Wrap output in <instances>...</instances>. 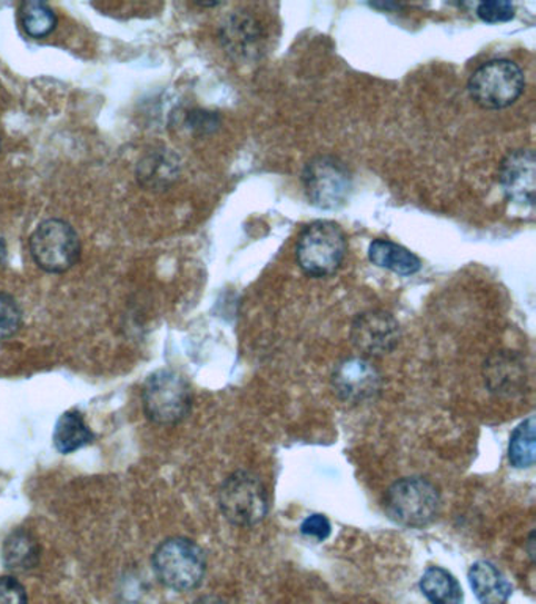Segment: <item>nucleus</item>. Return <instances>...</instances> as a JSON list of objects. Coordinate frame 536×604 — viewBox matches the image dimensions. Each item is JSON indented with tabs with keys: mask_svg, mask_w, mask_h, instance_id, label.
Here are the masks:
<instances>
[{
	"mask_svg": "<svg viewBox=\"0 0 536 604\" xmlns=\"http://www.w3.org/2000/svg\"><path fill=\"white\" fill-rule=\"evenodd\" d=\"M391 522L410 529L429 526L440 512V495L427 478L405 477L395 482L384 497Z\"/></svg>",
	"mask_w": 536,
	"mask_h": 604,
	"instance_id": "obj_1",
	"label": "nucleus"
},
{
	"mask_svg": "<svg viewBox=\"0 0 536 604\" xmlns=\"http://www.w3.org/2000/svg\"><path fill=\"white\" fill-rule=\"evenodd\" d=\"M153 570L166 587L189 592L199 587L204 581L207 556L204 549L189 538H167L155 551Z\"/></svg>",
	"mask_w": 536,
	"mask_h": 604,
	"instance_id": "obj_2",
	"label": "nucleus"
},
{
	"mask_svg": "<svg viewBox=\"0 0 536 604\" xmlns=\"http://www.w3.org/2000/svg\"><path fill=\"white\" fill-rule=\"evenodd\" d=\"M346 238L344 230L330 220H317L304 229L296 246L300 269L311 277H328L344 264Z\"/></svg>",
	"mask_w": 536,
	"mask_h": 604,
	"instance_id": "obj_3",
	"label": "nucleus"
},
{
	"mask_svg": "<svg viewBox=\"0 0 536 604\" xmlns=\"http://www.w3.org/2000/svg\"><path fill=\"white\" fill-rule=\"evenodd\" d=\"M219 505L227 522L234 526H257L269 513L268 489L260 477L237 471L220 486Z\"/></svg>",
	"mask_w": 536,
	"mask_h": 604,
	"instance_id": "obj_4",
	"label": "nucleus"
},
{
	"mask_svg": "<svg viewBox=\"0 0 536 604\" xmlns=\"http://www.w3.org/2000/svg\"><path fill=\"white\" fill-rule=\"evenodd\" d=\"M142 400L148 419L158 425H175L191 413L192 390L181 375L159 370L148 376Z\"/></svg>",
	"mask_w": 536,
	"mask_h": 604,
	"instance_id": "obj_5",
	"label": "nucleus"
},
{
	"mask_svg": "<svg viewBox=\"0 0 536 604\" xmlns=\"http://www.w3.org/2000/svg\"><path fill=\"white\" fill-rule=\"evenodd\" d=\"M523 71L507 59L482 65L469 79V93L483 109H505L515 105L524 92Z\"/></svg>",
	"mask_w": 536,
	"mask_h": 604,
	"instance_id": "obj_6",
	"label": "nucleus"
},
{
	"mask_svg": "<svg viewBox=\"0 0 536 604\" xmlns=\"http://www.w3.org/2000/svg\"><path fill=\"white\" fill-rule=\"evenodd\" d=\"M30 256L46 273L62 275L78 264L81 241L70 224L48 219L33 231L29 241Z\"/></svg>",
	"mask_w": 536,
	"mask_h": 604,
	"instance_id": "obj_7",
	"label": "nucleus"
},
{
	"mask_svg": "<svg viewBox=\"0 0 536 604\" xmlns=\"http://www.w3.org/2000/svg\"><path fill=\"white\" fill-rule=\"evenodd\" d=\"M304 188L310 204L322 210L344 207L353 191V177L348 167L334 156H317L302 174Z\"/></svg>",
	"mask_w": 536,
	"mask_h": 604,
	"instance_id": "obj_8",
	"label": "nucleus"
},
{
	"mask_svg": "<svg viewBox=\"0 0 536 604\" xmlns=\"http://www.w3.org/2000/svg\"><path fill=\"white\" fill-rule=\"evenodd\" d=\"M332 386L341 402L360 405L379 394L383 376L370 360L353 356L338 364L332 374Z\"/></svg>",
	"mask_w": 536,
	"mask_h": 604,
	"instance_id": "obj_9",
	"label": "nucleus"
},
{
	"mask_svg": "<svg viewBox=\"0 0 536 604\" xmlns=\"http://www.w3.org/2000/svg\"><path fill=\"white\" fill-rule=\"evenodd\" d=\"M398 321L384 310H368L353 321V345L364 355L384 356L400 344Z\"/></svg>",
	"mask_w": 536,
	"mask_h": 604,
	"instance_id": "obj_10",
	"label": "nucleus"
},
{
	"mask_svg": "<svg viewBox=\"0 0 536 604\" xmlns=\"http://www.w3.org/2000/svg\"><path fill=\"white\" fill-rule=\"evenodd\" d=\"M500 185L508 200L534 207L536 189L535 154L527 148L512 151L500 166Z\"/></svg>",
	"mask_w": 536,
	"mask_h": 604,
	"instance_id": "obj_11",
	"label": "nucleus"
},
{
	"mask_svg": "<svg viewBox=\"0 0 536 604\" xmlns=\"http://www.w3.org/2000/svg\"><path fill=\"white\" fill-rule=\"evenodd\" d=\"M485 383L497 397H518L527 390L528 374L523 357L497 351L485 363Z\"/></svg>",
	"mask_w": 536,
	"mask_h": 604,
	"instance_id": "obj_12",
	"label": "nucleus"
},
{
	"mask_svg": "<svg viewBox=\"0 0 536 604\" xmlns=\"http://www.w3.org/2000/svg\"><path fill=\"white\" fill-rule=\"evenodd\" d=\"M264 33L257 19L246 11L231 14L222 26V43L231 56L250 59L261 49Z\"/></svg>",
	"mask_w": 536,
	"mask_h": 604,
	"instance_id": "obj_13",
	"label": "nucleus"
},
{
	"mask_svg": "<svg viewBox=\"0 0 536 604\" xmlns=\"http://www.w3.org/2000/svg\"><path fill=\"white\" fill-rule=\"evenodd\" d=\"M469 583L482 604H505L512 596L507 576L489 561L475 562L469 570Z\"/></svg>",
	"mask_w": 536,
	"mask_h": 604,
	"instance_id": "obj_14",
	"label": "nucleus"
},
{
	"mask_svg": "<svg viewBox=\"0 0 536 604\" xmlns=\"http://www.w3.org/2000/svg\"><path fill=\"white\" fill-rule=\"evenodd\" d=\"M41 548L37 538L29 531L11 532L2 546V562L13 572H28L36 568L40 562Z\"/></svg>",
	"mask_w": 536,
	"mask_h": 604,
	"instance_id": "obj_15",
	"label": "nucleus"
},
{
	"mask_svg": "<svg viewBox=\"0 0 536 604\" xmlns=\"http://www.w3.org/2000/svg\"><path fill=\"white\" fill-rule=\"evenodd\" d=\"M368 257H370L373 265L401 276L416 275L421 268L420 260L410 250L387 241V239L373 241L370 249H368Z\"/></svg>",
	"mask_w": 536,
	"mask_h": 604,
	"instance_id": "obj_16",
	"label": "nucleus"
},
{
	"mask_svg": "<svg viewBox=\"0 0 536 604\" xmlns=\"http://www.w3.org/2000/svg\"><path fill=\"white\" fill-rule=\"evenodd\" d=\"M420 588L431 604H463V588L447 570L429 567L421 576Z\"/></svg>",
	"mask_w": 536,
	"mask_h": 604,
	"instance_id": "obj_17",
	"label": "nucleus"
},
{
	"mask_svg": "<svg viewBox=\"0 0 536 604\" xmlns=\"http://www.w3.org/2000/svg\"><path fill=\"white\" fill-rule=\"evenodd\" d=\"M54 446L60 454H71L86 447L93 440V433L87 427L81 414L68 412L57 420L54 430Z\"/></svg>",
	"mask_w": 536,
	"mask_h": 604,
	"instance_id": "obj_18",
	"label": "nucleus"
},
{
	"mask_svg": "<svg viewBox=\"0 0 536 604\" xmlns=\"http://www.w3.org/2000/svg\"><path fill=\"white\" fill-rule=\"evenodd\" d=\"M178 165L167 150L153 151L147 155L137 167V178L148 188H165L177 177Z\"/></svg>",
	"mask_w": 536,
	"mask_h": 604,
	"instance_id": "obj_19",
	"label": "nucleus"
},
{
	"mask_svg": "<svg viewBox=\"0 0 536 604\" xmlns=\"http://www.w3.org/2000/svg\"><path fill=\"white\" fill-rule=\"evenodd\" d=\"M508 458L513 466L527 469L535 465L536 440L535 417L520 422L509 439Z\"/></svg>",
	"mask_w": 536,
	"mask_h": 604,
	"instance_id": "obj_20",
	"label": "nucleus"
},
{
	"mask_svg": "<svg viewBox=\"0 0 536 604\" xmlns=\"http://www.w3.org/2000/svg\"><path fill=\"white\" fill-rule=\"evenodd\" d=\"M22 29L32 38L48 37L57 26L54 10L44 2H24L19 9Z\"/></svg>",
	"mask_w": 536,
	"mask_h": 604,
	"instance_id": "obj_21",
	"label": "nucleus"
},
{
	"mask_svg": "<svg viewBox=\"0 0 536 604\" xmlns=\"http://www.w3.org/2000/svg\"><path fill=\"white\" fill-rule=\"evenodd\" d=\"M22 311L17 299L7 294H0V340L10 339L21 328Z\"/></svg>",
	"mask_w": 536,
	"mask_h": 604,
	"instance_id": "obj_22",
	"label": "nucleus"
},
{
	"mask_svg": "<svg viewBox=\"0 0 536 604\" xmlns=\"http://www.w3.org/2000/svg\"><path fill=\"white\" fill-rule=\"evenodd\" d=\"M477 14L483 22L497 24V22H507L513 19L515 7L505 0H489V2H483L478 6Z\"/></svg>",
	"mask_w": 536,
	"mask_h": 604,
	"instance_id": "obj_23",
	"label": "nucleus"
},
{
	"mask_svg": "<svg viewBox=\"0 0 536 604\" xmlns=\"http://www.w3.org/2000/svg\"><path fill=\"white\" fill-rule=\"evenodd\" d=\"M330 532H332V526H330L329 519L319 513L307 516L300 524V534L318 542H325L326 538H329Z\"/></svg>",
	"mask_w": 536,
	"mask_h": 604,
	"instance_id": "obj_24",
	"label": "nucleus"
},
{
	"mask_svg": "<svg viewBox=\"0 0 536 604\" xmlns=\"http://www.w3.org/2000/svg\"><path fill=\"white\" fill-rule=\"evenodd\" d=\"M0 604H28L26 588L14 577H0Z\"/></svg>",
	"mask_w": 536,
	"mask_h": 604,
	"instance_id": "obj_25",
	"label": "nucleus"
},
{
	"mask_svg": "<svg viewBox=\"0 0 536 604\" xmlns=\"http://www.w3.org/2000/svg\"><path fill=\"white\" fill-rule=\"evenodd\" d=\"M188 125L196 132H211L218 128L219 119L216 113L207 110H193L188 116Z\"/></svg>",
	"mask_w": 536,
	"mask_h": 604,
	"instance_id": "obj_26",
	"label": "nucleus"
},
{
	"mask_svg": "<svg viewBox=\"0 0 536 604\" xmlns=\"http://www.w3.org/2000/svg\"><path fill=\"white\" fill-rule=\"evenodd\" d=\"M192 604H228L226 600L219 598L215 595H205L200 596L199 600H196Z\"/></svg>",
	"mask_w": 536,
	"mask_h": 604,
	"instance_id": "obj_27",
	"label": "nucleus"
},
{
	"mask_svg": "<svg viewBox=\"0 0 536 604\" xmlns=\"http://www.w3.org/2000/svg\"><path fill=\"white\" fill-rule=\"evenodd\" d=\"M7 260V246L3 239H0V266L6 264Z\"/></svg>",
	"mask_w": 536,
	"mask_h": 604,
	"instance_id": "obj_28",
	"label": "nucleus"
}]
</instances>
